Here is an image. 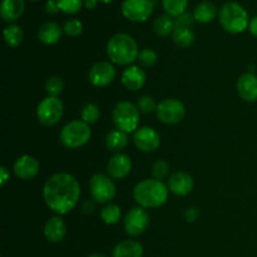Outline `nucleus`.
I'll use <instances>...</instances> for the list:
<instances>
[{
	"label": "nucleus",
	"mask_w": 257,
	"mask_h": 257,
	"mask_svg": "<svg viewBox=\"0 0 257 257\" xmlns=\"http://www.w3.org/2000/svg\"><path fill=\"white\" fill-rule=\"evenodd\" d=\"M43 198L57 215H67L75 208L80 198V185L70 173H55L43 187Z\"/></svg>",
	"instance_id": "obj_1"
},
{
	"label": "nucleus",
	"mask_w": 257,
	"mask_h": 257,
	"mask_svg": "<svg viewBox=\"0 0 257 257\" xmlns=\"http://www.w3.org/2000/svg\"><path fill=\"white\" fill-rule=\"evenodd\" d=\"M167 185L156 178H146L133 188V198L143 208H157L168 200Z\"/></svg>",
	"instance_id": "obj_2"
},
{
	"label": "nucleus",
	"mask_w": 257,
	"mask_h": 257,
	"mask_svg": "<svg viewBox=\"0 0 257 257\" xmlns=\"http://www.w3.org/2000/svg\"><path fill=\"white\" fill-rule=\"evenodd\" d=\"M140 49L137 42L125 33L113 35L107 43V55L110 62L118 65H130L137 60Z\"/></svg>",
	"instance_id": "obj_3"
},
{
	"label": "nucleus",
	"mask_w": 257,
	"mask_h": 257,
	"mask_svg": "<svg viewBox=\"0 0 257 257\" xmlns=\"http://www.w3.org/2000/svg\"><path fill=\"white\" fill-rule=\"evenodd\" d=\"M218 20L223 29L231 34H240L248 29L250 18L242 5L236 2H227L218 12Z\"/></svg>",
	"instance_id": "obj_4"
},
{
	"label": "nucleus",
	"mask_w": 257,
	"mask_h": 257,
	"mask_svg": "<svg viewBox=\"0 0 257 257\" xmlns=\"http://www.w3.org/2000/svg\"><path fill=\"white\" fill-rule=\"evenodd\" d=\"M92 131H90L89 124L80 120H72L67 123L62 128L59 133V141L65 148L69 150H75L80 148L90 140Z\"/></svg>",
	"instance_id": "obj_5"
},
{
	"label": "nucleus",
	"mask_w": 257,
	"mask_h": 257,
	"mask_svg": "<svg viewBox=\"0 0 257 257\" xmlns=\"http://www.w3.org/2000/svg\"><path fill=\"white\" fill-rule=\"evenodd\" d=\"M140 113L137 105L127 102V100H123V102L117 103L113 109V122H114L117 130L122 131L127 135L131 132H136L138 130V124H140Z\"/></svg>",
	"instance_id": "obj_6"
},
{
	"label": "nucleus",
	"mask_w": 257,
	"mask_h": 257,
	"mask_svg": "<svg viewBox=\"0 0 257 257\" xmlns=\"http://www.w3.org/2000/svg\"><path fill=\"white\" fill-rule=\"evenodd\" d=\"M89 190L92 198L98 203L107 205L115 197V185L113 178L104 173H95L89 182Z\"/></svg>",
	"instance_id": "obj_7"
},
{
	"label": "nucleus",
	"mask_w": 257,
	"mask_h": 257,
	"mask_svg": "<svg viewBox=\"0 0 257 257\" xmlns=\"http://www.w3.org/2000/svg\"><path fill=\"white\" fill-rule=\"evenodd\" d=\"M64 105L58 97H45L40 100L37 107V117L43 125L52 127L55 125L63 117Z\"/></svg>",
	"instance_id": "obj_8"
},
{
	"label": "nucleus",
	"mask_w": 257,
	"mask_h": 257,
	"mask_svg": "<svg viewBox=\"0 0 257 257\" xmlns=\"http://www.w3.org/2000/svg\"><path fill=\"white\" fill-rule=\"evenodd\" d=\"M156 114L160 122L165 124H177L182 122L186 114L185 104L176 98H167L158 103Z\"/></svg>",
	"instance_id": "obj_9"
},
{
	"label": "nucleus",
	"mask_w": 257,
	"mask_h": 257,
	"mask_svg": "<svg viewBox=\"0 0 257 257\" xmlns=\"http://www.w3.org/2000/svg\"><path fill=\"white\" fill-rule=\"evenodd\" d=\"M151 222L150 213L143 207H133L125 215L123 220L124 231L131 237H137L146 232Z\"/></svg>",
	"instance_id": "obj_10"
},
{
	"label": "nucleus",
	"mask_w": 257,
	"mask_h": 257,
	"mask_svg": "<svg viewBox=\"0 0 257 257\" xmlns=\"http://www.w3.org/2000/svg\"><path fill=\"white\" fill-rule=\"evenodd\" d=\"M155 3L152 0H124L122 14L125 19L135 23L146 22L152 15Z\"/></svg>",
	"instance_id": "obj_11"
},
{
	"label": "nucleus",
	"mask_w": 257,
	"mask_h": 257,
	"mask_svg": "<svg viewBox=\"0 0 257 257\" xmlns=\"http://www.w3.org/2000/svg\"><path fill=\"white\" fill-rule=\"evenodd\" d=\"M133 143L142 152H155L161 146V136L151 127L138 128L133 135Z\"/></svg>",
	"instance_id": "obj_12"
},
{
	"label": "nucleus",
	"mask_w": 257,
	"mask_h": 257,
	"mask_svg": "<svg viewBox=\"0 0 257 257\" xmlns=\"http://www.w3.org/2000/svg\"><path fill=\"white\" fill-rule=\"evenodd\" d=\"M115 68L110 62H98L90 68L89 70V82L94 87L103 88L109 85L114 80Z\"/></svg>",
	"instance_id": "obj_13"
},
{
	"label": "nucleus",
	"mask_w": 257,
	"mask_h": 257,
	"mask_svg": "<svg viewBox=\"0 0 257 257\" xmlns=\"http://www.w3.org/2000/svg\"><path fill=\"white\" fill-rule=\"evenodd\" d=\"M193 186H195L193 177L190 173L183 172V171L172 173L167 181V187L170 192L181 197L190 195L193 190Z\"/></svg>",
	"instance_id": "obj_14"
},
{
	"label": "nucleus",
	"mask_w": 257,
	"mask_h": 257,
	"mask_svg": "<svg viewBox=\"0 0 257 257\" xmlns=\"http://www.w3.org/2000/svg\"><path fill=\"white\" fill-rule=\"evenodd\" d=\"M132 171V161L125 153H115L107 163V172L113 180H123Z\"/></svg>",
	"instance_id": "obj_15"
},
{
	"label": "nucleus",
	"mask_w": 257,
	"mask_h": 257,
	"mask_svg": "<svg viewBox=\"0 0 257 257\" xmlns=\"http://www.w3.org/2000/svg\"><path fill=\"white\" fill-rule=\"evenodd\" d=\"M13 170H14L15 176L18 178H20V180H33L39 173V161L35 157H33V156L24 155L15 161L14 166H13Z\"/></svg>",
	"instance_id": "obj_16"
},
{
	"label": "nucleus",
	"mask_w": 257,
	"mask_h": 257,
	"mask_svg": "<svg viewBox=\"0 0 257 257\" xmlns=\"http://www.w3.org/2000/svg\"><path fill=\"white\" fill-rule=\"evenodd\" d=\"M236 89L245 102H257V75L253 73H243L237 79Z\"/></svg>",
	"instance_id": "obj_17"
},
{
	"label": "nucleus",
	"mask_w": 257,
	"mask_h": 257,
	"mask_svg": "<svg viewBox=\"0 0 257 257\" xmlns=\"http://www.w3.org/2000/svg\"><path fill=\"white\" fill-rule=\"evenodd\" d=\"M146 79L147 77H146L145 70L141 69V67H137V65H130L125 68L120 78L122 84L131 92H137L141 88H143V85L146 84Z\"/></svg>",
	"instance_id": "obj_18"
},
{
	"label": "nucleus",
	"mask_w": 257,
	"mask_h": 257,
	"mask_svg": "<svg viewBox=\"0 0 257 257\" xmlns=\"http://www.w3.org/2000/svg\"><path fill=\"white\" fill-rule=\"evenodd\" d=\"M44 236L49 242L58 243L64 240L67 235V225L59 216L50 217L44 225Z\"/></svg>",
	"instance_id": "obj_19"
},
{
	"label": "nucleus",
	"mask_w": 257,
	"mask_h": 257,
	"mask_svg": "<svg viewBox=\"0 0 257 257\" xmlns=\"http://www.w3.org/2000/svg\"><path fill=\"white\" fill-rule=\"evenodd\" d=\"M25 9L24 0H2L0 17L8 23L15 22L23 15Z\"/></svg>",
	"instance_id": "obj_20"
},
{
	"label": "nucleus",
	"mask_w": 257,
	"mask_h": 257,
	"mask_svg": "<svg viewBox=\"0 0 257 257\" xmlns=\"http://www.w3.org/2000/svg\"><path fill=\"white\" fill-rule=\"evenodd\" d=\"M62 28L55 22H47L38 29V39L45 45H54L62 38Z\"/></svg>",
	"instance_id": "obj_21"
},
{
	"label": "nucleus",
	"mask_w": 257,
	"mask_h": 257,
	"mask_svg": "<svg viewBox=\"0 0 257 257\" xmlns=\"http://www.w3.org/2000/svg\"><path fill=\"white\" fill-rule=\"evenodd\" d=\"M112 257H143V246L135 240H125L113 248Z\"/></svg>",
	"instance_id": "obj_22"
},
{
	"label": "nucleus",
	"mask_w": 257,
	"mask_h": 257,
	"mask_svg": "<svg viewBox=\"0 0 257 257\" xmlns=\"http://www.w3.org/2000/svg\"><path fill=\"white\" fill-rule=\"evenodd\" d=\"M217 17V9L211 2H201L196 5L193 10V18L196 22L202 23V24H208Z\"/></svg>",
	"instance_id": "obj_23"
},
{
	"label": "nucleus",
	"mask_w": 257,
	"mask_h": 257,
	"mask_svg": "<svg viewBox=\"0 0 257 257\" xmlns=\"http://www.w3.org/2000/svg\"><path fill=\"white\" fill-rule=\"evenodd\" d=\"M128 145V135L119 130L110 131L105 137V147L112 152L120 153Z\"/></svg>",
	"instance_id": "obj_24"
},
{
	"label": "nucleus",
	"mask_w": 257,
	"mask_h": 257,
	"mask_svg": "<svg viewBox=\"0 0 257 257\" xmlns=\"http://www.w3.org/2000/svg\"><path fill=\"white\" fill-rule=\"evenodd\" d=\"M172 39L175 44L180 48H190L195 42V34L192 29L187 27H176L172 33Z\"/></svg>",
	"instance_id": "obj_25"
},
{
	"label": "nucleus",
	"mask_w": 257,
	"mask_h": 257,
	"mask_svg": "<svg viewBox=\"0 0 257 257\" xmlns=\"http://www.w3.org/2000/svg\"><path fill=\"white\" fill-rule=\"evenodd\" d=\"M3 35H4L5 43H7L10 48L19 47L23 43V39H24L23 29L17 24H10L8 25V27H5Z\"/></svg>",
	"instance_id": "obj_26"
},
{
	"label": "nucleus",
	"mask_w": 257,
	"mask_h": 257,
	"mask_svg": "<svg viewBox=\"0 0 257 257\" xmlns=\"http://www.w3.org/2000/svg\"><path fill=\"white\" fill-rule=\"evenodd\" d=\"M175 28V20H173L172 17H170V15L158 17L157 19L155 20V23H153V30H155V33L158 37L162 38L168 37L170 34H172Z\"/></svg>",
	"instance_id": "obj_27"
},
{
	"label": "nucleus",
	"mask_w": 257,
	"mask_h": 257,
	"mask_svg": "<svg viewBox=\"0 0 257 257\" xmlns=\"http://www.w3.org/2000/svg\"><path fill=\"white\" fill-rule=\"evenodd\" d=\"M122 217V211L119 206L114 203H107L104 207L100 210V218L105 225H115L120 221Z\"/></svg>",
	"instance_id": "obj_28"
},
{
	"label": "nucleus",
	"mask_w": 257,
	"mask_h": 257,
	"mask_svg": "<svg viewBox=\"0 0 257 257\" xmlns=\"http://www.w3.org/2000/svg\"><path fill=\"white\" fill-rule=\"evenodd\" d=\"M188 0H162V7L170 17H180L186 13Z\"/></svg>",
	"instance_id": "obj_29"
},
{
	"label": "nucleus",
	"mask_w": 257,
	"mask_h": 257,
	"mask_svg": "<svg viewBox=\"0 0 257 257\" xmlns=\"http://www.w3.org/2000/svg\"><path fill=\"white\" fill-rule=\"evenodd\" d=\"M100 117V109L97 104L94 103H88L84 107L82 108V112H80V118H82L83 122H85L87 124H94L98 122Z\"/></svg>",
	"instance_id": "obj_30"
},
{
	"label": "nucleus",
	"mask_w": 257,
	"mask_h": 257,
	"mask_svg": "<svg viewBox=\"0 0 257 257\" xmlns=\"http://www.w3.org/2000/svg\"><path fill=\"white\" fill-rule=\"evenodd\" d=\"M45 90H47L48 95H50V97H58L64 90V82L58 75H52L45 82Z\"/></svg>",
	"instance_id": "obj_31"
},
{
	"label": "nucleus",
	"mask_w": 257,
	"mask_h": 257,
	"mask_svg": "<svg viewBox=\"0 0 257 257\" xmlns=\"http://www.w3.org/2000/svg\"><path fill=\"white\" fill-rule=\"evenodd\" d=\"M158 55L157 53L155 52L153 49H150V48H145V49L140 50V54H138V63H140L142 67L150 68L153 67V65L157 63Z\"/></svg>",
	"instance_id": "obj_32"
},
{
	"label": "nucleus",
	"mask_w": 257,
	"mask_h": 257,
	"mask_svg": "<svg viewBox=\"0 0 257 257\" xmlns=\"http://www.w3.org/2000/svg\"><path fill=\"white\" fill-rule=\"evenodd\" d=\"M60 12L65 14H77L83 7V0H55Z\"/></svg>",
	"instance_id": "obj_33"
},
{
	"label": "nucleus",
	"mask_w": 257,
	"mask_h": 257,
	"mask_svg": "<svg viewBox=\"0 0 257 257\" xmlns=\"http://www.w3.org/2000/svg\"><path fill=\"white\" fill-rule=\"evenodd\" d=\"M170 175V166L165 160H158L152 166V176L156 180H165Z\"/></svg>",
	"instance_id": "obj_34"
},
{
	"label": "nucleus",
	"mask_w": 257,
	"mask_h": 257,
	"mask_svg": "<svg viewBox=\"0 0 257 257\" xmlns=\"http://www.w3.org/2000/svg\"><path fill=\"white\" fill-rule=\"evenodd\" d=\"M157 103L152 95H142L137 102V108L141 113H152L157 109Z\"/></svg>",
	"instance_id": "obj_35"
},
{
	"label": "nucleus",
	"mask_w": 257,
	"mask_h": 257,
	"mask_svg": "<svg viewBox=\"0 0 257 257\" xmlns=\"http://www.w3.org/2000/svg\"><path fill=\"white\" fill-rule=\"evenodd\" d=\"M63 30H64V33L68 35V37H72V38L79 37L83 32V24L80 20L70 19L68 20V22H65L64 27H63Z\"/></svg>",
	"instance_id": "obj_36"
},
{
	"label": "nucleus",
	"mask_w": 257,
	"mask_h": 257,
	"mask_svg": "<svg viewBox=\"0 0 257 257\" xmlns=\"http://www.w3.org/2000/svg\"><path fill=\"white\" fill-rule=\"evenodd\" d=\"M193 20H195L193 15L191 17V14H188V13H183L182 15L177 17L175 24H176V27H187V28H190L191 25H192Z\"/></svg>",
	"instance_id": "obj_37"
},
{
	"label": "nucleus",
	"mask_w": 257,
	"mask_h": 257,
	"mask_svg": "<svg viewBox=\"0 0 257 257\" xmlns=\"http://www.w3.org/2000/svg\"><path fill=\"white\" fill-rule=\"evenodd\" d=\"M183 216H185V220L187 222H195L198 218V216H200V212H198V210L196 207H188L186 208Z\"/></svg>",
	"instance_id": "obj_38"
},
{
	"label": "nucleus",
	"mask_w": 257,
	"mask_h": 257,
	"mask_svg": "<svg viewBox=\"0 0 257 257\" xmlns=\"http://www.w3.org/2000/svg\"><path fill=\"white\" fill-rule=\"evenodd\" d=\"M44 9H45V12L50 15H54V14H57L58 12H60L55 0H48V2L45 3Z\"/></svg>",
	"instance_id": "obj_39"
},
{
	"label": "nucleus",
	"mask_w": 257,
	"mask_h": 257,
	"mask_svg": "<svg viewBox=\"0 0 257 257\" xmlns=\"http://www.w3.org/2000/svg\"><path fill=\"white\" fill-rule=\"evenodd\" d=\"M9 180H10L9 170H8L5 166H2V167H0V186H2V187H4Z\"/></svg>",
	"instance_id": "obj_40"
},
{
	"label": "nucleus",
	"mask_w": 257,
	"mask_h": 257,
	"mask_svg": "<svg viewBox=\"0 0 257 257\" xmlns=\"http://www.w3.org/2000/svg\"><path fill=\"white\" fill-rule=\"evenodd\" d=\"M82 210L84 213H92L95 210V203L92 200H87L82 203Z\"/></svg>",
	"instance_id": "obj_41"
},
{
	"label": "nucleus",
	"mask_w": 257,
	"mask_h": 257,
	"mask_svg": "<svg viewBox=\"0 0 257 257\" xmlns=\"http://www.w3.org/2000/svg\"><path fill=\"white\" fill-rule=\"evenodd\" d=\"M248 30H250V33L253 35V37L257 38V17H253L252 19L250 20V24H248Z\"/></svg>",
	"instance_id": "obj_42"
},
{
	"label": "nucleus",
	"mask_w": 257,
	"mask_h": 257,
	"mask_svg": "<svg viewBox=\"0 0 257 257\" xmlns=\"http://www.w3.org/2000/svg\"><path fill=\"white\" fill-rule=\"evenodd\" d=\"M98 4V0H85L84 5L87 9H94Z\"/></svg>",
	"instance_id": "obj_43"
},
{
	"label": "nucleus",
	"mask_w": 257,
	"mask_h": 257,
	"mask_svg": "<svg viewBox=\"0 0 257 257\" xmlns=\"http://www.w3.org/2000/svg\"><path fill=\"white\" fill-rule=\"evenodd\" d=\"M88 257H108V256L103 255V253H92V255H89Z\"/></svg>",
	"instance_id": "obj_44"
},
{
	"label": "nucleus",
	"mask_w": 257,
	"mask_h": 257,
	"mask_svg": "<svg viewBox=\"0 0 257 257\" xmlns=\"http://www.w3.org/2000/svg\"><path fill=\"white\" fill-rule=\"evenodd\" d=\"M98 2H100V3H103V4H108V3H110V2H113V0H98Z\"/></svg>",
	"instance_id": "obj_45"
},
{
	"label": "nucleus",
	"mask_w": 257,
	"mask_h": 257,
	"mask_svg": "<svg viewBox=\"0 0 257 257\" xmlns=\"http://www.w3.org/2000/svg\"><path fill=\"white\" fill-rule=\"evenodd\" d=\"M30 2H39V0H30Z\"/></svg>",
	"instance_id": "obj_46"
}]
</instances>
